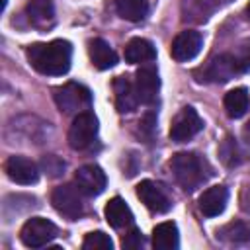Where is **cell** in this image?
Listing matches in <instances>:
<instances>
[{
  "label": "cell",
  "mask_w": 250,
  "mask_h": 250,
  "mask_svg": "<svg viewBox=\"0 0 250 250\" xmlns=\"http://www.w3.org/2000/svg\"><path fill=\"white\" fill-rule=\"evenodd\" d=\"M227 201H229V189L225 186H211L199 195L197 205L205 217H217L225 211Z\"/></svg>",
  "instance_id": "obj_14"
},
{
  "label": "cell",
  "mask_w": 250,
  "mask_h": 250,
  "mask_svg": "<svg viewBox=\"0 0 250 250\" xmlns=\"http://www.w3.org/2000/svg\"><path fill=\"white\" fill-rule=\"evenodd\" d=\"M236 64L240 68V72H248L250 70V39H244L234 51H232Z\"/></svg>",
  "instance_id": "obj_25"
},
{
  "label": "cell",
  "mask_w": 250,
  "mask_h": 250,
  "mask_svg": "<svg viewBox=\"0 0 250 250\" xmlns=\"http://www.w3.org/2000/svg\"><path fill=\"white\" fill-rule=\"evenodd\" d=\"M104 213H105L109 227H113V229H123V227L133 225V211L121 197H111L107 201Z\"/></svg>",
  "instance_id": "obj_18"
},
{
  "label": "cell",
  "mask_w": 250,
  "mask_h": 250,
  "mask_svg": "<svg viewBox=\"0 0 250 250\" xmlns=\"http://www.w3.org/2000/svg\"><path fill=\"white\" fill-rule=\"evenodd\" d=\"M154 59H156V49L148 39L133 37L125 45V61L131 64H143V62H150Z\"/></svg>",
  "instance_id": "obj_17"
},
{
  "label": "cell",
  "mask_w": 250,
  "mask_h": 250,
  "mask_svg": "<svg viewBox=\"0 0 250 250\" xmlns=\"http://www.w3.org/2000/svg\"><path fill=\"white\" fill-rule=\"evenodd\" d=\"M121 246H123L125 250H137V248H141V246H143L141 230L133 227V229H131V230L121 238Z\"/></svg>",
  "instance_id": "obj_26"
},
{
  "label": "cell",
  "mask_w": 250,
  "mask_h": 250,
  "mask_svg": "<svg viewBox=\"0 0 250 250\" xmlns=\"http://www.w3.org/2000/svg\"><path fill=\"white\" fill-rule=\"evenodd\" d=\"M82 248L84 250H111L113 242H111L109 234H105L104 230H94V232L86 234V238L82 242Z\"/></svg>",
  "instance_id": "obj_24"
},
{
  "label": "cell",
  "mask_w": 250,
  "mask_h": 250,
  "mask_svg": "<svg viewBox=\"0 0 250 250\" xmlns=\"http://www.w3.org/2000/svg\"><path fill=\"white\" fill-rule=\"evenodd\" d=\"M201 47H203L201 33L193 31V29H186V31H182L174 37L172 47H170V55L178 62H188V61H191L199 55Z\"/></svg>",
  "instance_id": "obj_9"
},
{
  "label": "cell",
  "mask_w": 250,
  "mask_h": 250,
  "mask_svg": "<svg viewBox=\"0 0 250 250\" xmlns=\"http://www.w3.org/2000/svg\"><path fill=\"white\" fill-rule=\"evenodd\" d=\"M29 64L47 76H62L70 68L72 45L64 39H53L49 43H33L25 51Z\"/></svg>",
  "instance_id": "obj_1"
},
{
  "label": "cell",
  "mask_w": 250,
  "mask_h": 250,
  "mask_svg": "<svg viewBox=\"0 0 250 250\" xmlns=\"http://www.w3.org/2000/svg\"><path fill=\"white\" fill-rule=\"evenodd\" d=\"M25 14L35 27H49L55 21L53 0H29L25 6Z\"/></svg>",
  "instance_id": "obj_20"
},
{
  "label": "cell",
  "mask_w": 250,
  "mask_h": 250,
  "mask_svg": "<svg viewBox=\"0 0 250 250\" xmlns=\"http://www.w3.org/2000/svg\"><path fill=\"white\" fill-rule=\"evenodd\" d=\"M57 236V227L45 217H31L20 230V240L27 248H41L47 246Z\"/></svg>",
  "instance_id": "obj_6"
},
{
  "label": "cell",
  "mask_w": 250,
  "mask_h": 250,
  "mask_svg": "<svg viewBox=\"0 0 250 250\" xmlns=\"http://www.w3.org/2000/svg\"><path fill=\"white\" fill-rule=\"evenodd\" d=\"M113 92H115V105L121 113H131L139 105L135 82H131L127 76H117L113 80Z\"/></svg>",
  "instance_id": "obj_15"
},
{
  "label": "cell",
  "mask_w": 250,
  "mask_h": 250,
  "mask_svg": "<svg viewBox=\"0 0 250 250\" xmlns=\"http://www.w3.org/2000/svg\"><path fill=\"white\" fill-rule=\"evenodd\" d=\"M6 174L12 182L21 184V186H31L39 180V168L33 160L25 158V156H10L6 160Z\"/></svg>",
  "instance_id": "obj_12"
},
{
  "label": "cell",
  "mask_w": 250,
  "mask_h": 250,
  "mask_svg": "<svg viewBox=\"0 0 250 250\" xmlns=\"http://www.w3.org/2000/svg\"><path fill=\"white\" fill-rule=\"evenodd\" d=\"M98 135V117L92 111L76 113L70 129H68V145L74 150L88 148Z\"/></svg>",
  "instance_id": "obj_4"
},
{
  "label": "cell",
  "mask_w": 250,
  "mask_h": 250,
  "mask_svg": "<svg viewBox=\"0 0 250 250\" xmlns=\"http://www.w3.org/2000/svg\"><path fill=\"white\" fill-rule=\"evenodd\" d=\"M219 234H221V238L234 242V244L248 242L250 240V223L248 221H232V223L225 225L219 230Z\"/></svg>",
  "instance_id": "obj_23"
},
{
  "label": "cell",
  "mask_w": 250,
  "mask_h": 250,
  "mask_svg": "<svg viewBox=\"0 0 250 250\" xmlns=\"http://www.w3.org/2000/svg\"><path fill=\"white\" fill-rule=\"evenodd\" d=\"M137 197L145 203L146 209H150L152 213H166L172 207V199L168 197L166 189L152 182V180H143L137 186Z\"/></svg>",
  "instance_id": "obj_10"
},
{
  "label": "cell",
  "mask_w": 250,
  "mask_h": 250,
  "mask_svg": "<svg viewBox=\"0 0 250 250\" xmlns=\"http://www.w3.org/2000/svg\"><path fill=\"white\" fill-rule=\"evenodd\" d=\"M225 109L232 119H238L248 109V92L246 88H234L225 94Z\"/></svg>",
  "instance_id": "obj_22"
},
{
  "label": "cell",
  "mask_w": 250,
  "mask_h": 250,
  "mask_svg": "<svg viewBox=\"0 0 250 250\" xmlns=\"http://www.w3.org/2000/svg\"><path fill=\"white\" fill-rule=\"evenodd\" d=\"M158 88H160V78L154 66H141L135 74V90H137V98L139 104H154L156 96H158Z\"/></svg>",
  "instance_id": "obj_11"
},
{
  "label": "cell",
  "mask_w": 250,
  "mask_h": 250,
  "mask_svg": "<svg viewBox=\"0 0 250 250\" xmlns=\"http://www.w3.org/2000/svg\"><path fill=\"white\" fill-rule=\"evenodd\" d=\"M74 184L84 195L94 197V195H100L105 189L107 178H105V172L98 164H84L76 170Z\"/></svg>",
  "instance_id": "obj_8"
},
{
  "label": "cell",
  "mask_w": 250,
  "mask_h": 250,
  "mask_svg": "<svg viewBox=\"0 0 250 250\" xmlns=\"http://www.w3.org/2000/svg\"><path fill=\"white\" fill-rule=\"evenodd\" d=\"M201 129H203V119L191 105H186L178 111V115L170 125V139L174 143H188Z\"/></svg>",
  "instance_id": "obj_7"
},
{
  "label": "cell",
  "mask_w": 250,
  "mask_h": 250,
  "mask_svg": "<svg viewBox=\"0 0 250 250\" xmlns=\"http://www.w3.org/2000/svg\"><path fill=\"white\" fill-rule=\"evenodd\" d=\"M88 55H90V61L96 68L100 70H107V68H113L117 64V53L109 47L107 41L96 37V39H90L88 43Z\"/></svg>",
  "instance_id": "obj_16"
},
{
  "label": "cell",
  "mask_w": 250,
  "mask_h": 250,
  "mask_svg": "<svg viewBox=\"0 0 250 250\" xmlns=\"http://www.w3.org/2000/svg\"><path fill=\"white\" fill-rule=\"evenodd\" d=\"M53 96L57 107L62 113H80L92 105V92L78 82H66L55 88Z\"/></svg>",
  "instance_id": "obj_3"
},
{
  "label": "cell",
  "mask_w": 250,
  "mask_h": 250,
  "mask_svg": "<svg viewBox=\"0 0 250 250\" xmlns=\"http://www.w3.org/2000/svg\"><path fill=\"white\" fill-rule=\"evenodd\" d=\"M152 246L156 250H176L180 246L178 227L172 221L160 223L152 229Z\"/></svg>",
  "instance_id": "obj_19"
},
{
  "label": "cell",
  "mask_w": 250,
  "mask_h": 250,
  "mask_svg": "<svg viewBox=\"0 0 250 250\" xmlns=\"http://www.w3.org/2000/svg\"><path fill=\"white\" fill-rule=\"evenodd\" d=\"M115 12L127 21H141L148 14L146 0H115Z\"/></svg>",
  "instance_id": "obj_21"
},
{
  "label": "cell",
  "mask_w": 250,
  "mask_h": 250,
  "mask_svg": "<svg viewBox=\"0 0 250 250\" xmlns=\"http://www.w3.org/2000/svg\"><path fill=\"white\" fill-rule=\"evenodd\" d=\"M207 78L213 80V82H219V84H225L229 82L230 78H234L236 74H242L238 64H236V59L230 53H221L219 57H215L209 64H207V70H205Z\"/></svg>",
  "instance_id": "obj_13"
},
{
  "label": "cell",
  "mask_w": 250,
  "mask_h": 250,
  "mask_svg": "<svg viewBox=\"0 0 250 250\" xmlns=\"http://www.w3.org/2000/svg\"><path fill=\"white\" fill-rule=\"evenodd\" d=\"M246 14H248V18H250V2H248V6H246Z\"/></svg>",
  "instance_id": "obj_27"
},
{
  "label": "cell",
  "mask_w": 250,
  "mask_h": 250,
  "mask_svg": "<svg viewBox=\"0 0 250 250\" xmlns=\"http://www.w3.org/2000/svg\"><path fill=\"white\" fill-rule=\"evenodd\" d=\"M172 174L176 182L186 189V191H195L201 184L207 182L211 176V166L207 160H203L195 152H178L170 160Z\"/></svg>",
  "instance_id": "obj_2"
},
{
  "label": "cell",
  "mask_w": 250,
  "mask_h": 250,
  "mask_svg": "<svg viewBox=\"0 0 250 250\" xmlns=\"http://www.w3.org/2000/svg\"><path fill=\"white\" fill-rule=\"evenodd\" d=\"M80 189L70 186V184H62L59 188L53 189L51 193V203L55 207V211L70 221H76L78 217H82L84 213V205H82V197H80Z\"/></svg>",
  "instance_id": "obj_5"
}]
</instances>
